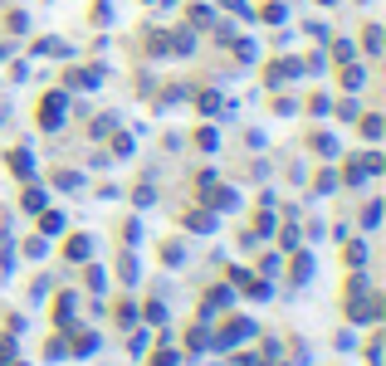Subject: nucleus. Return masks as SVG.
<instances>
[{"label": "nucleus", "instance_id": "1", "mask_svg": "<svg viewBox=\"0 0 386 366\" xmlns=\"http://www.w3.org/2000/svg\"><path fill=\"white\" fill-rule=\"evenodd\" d=\"M10 166H15V171L25 176V171H30V157H25V152H10Z\"/></svg>", "mask_w": 386, "mask_h": 366}, {"label": "nucleus", "instance_id": "2", "mask_svg": "<svg viewBox=\"0 0 386 366\" xmlns=\"http://www.w3.org/2000/svg\"><path fill=\"white\" fill-rule=\"evenodd\" d=\"M89 254V240H69V259H84Z\"/></svg>", "mask_w": 386, "mask_h": 366}, {"label": "nucleus", "instance_id": "3", "mask_svg": "<svg viewBox=\"0 0 386 366\" xmlns=\"http://www.w3.org/2000/svg\"><path fill=\"white\" fill-rule=\"evenodd\" d=\"M10 357H15V342H10V337H0V362H10Z\"/></svg>", "mask_w": 386, "mask_h": 366}]
</instances>
